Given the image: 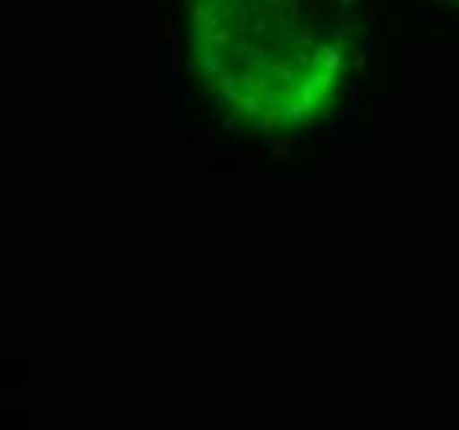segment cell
Returning a JSON list of instances; mask_svg holds the SVG:
<instances>
[{"label": "cell", "instance_id": "1", "mask_svg": "<svg viewBox=\"0 0 459 430\" xmlns=\"http://www.w3.org/2000/svg\"><path fill=\"white\" fill-rule=\"evenodd\" d=\"M360 33V0H192L188 50L212 103L274 136L334 110Z\"/></svg>", "mask_w": 459, "mask_h": 430}, {"label": "cell", "instance_id": "2", "mask_svg": "<svg viewBox=\"0 0 459 430\" xmlns=\"http://www.w3.org/2000/svg\"><path fill=\"white\" fill-rule=\"evenodd\" d=\"M453 4H459V0H453Z\"/></svg>", "mask_w": 459, "mask_h": 430}]
</instances>
